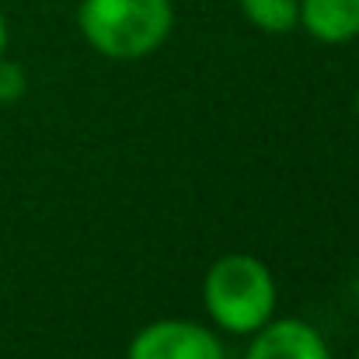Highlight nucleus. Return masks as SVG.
I'll list each match as a JSON object with an SVG mask.
<instances>
[{"label":"nucleus","instance_id":"nucleus-7","mask_svg":"<svg viewBox=\"0 0 359 359\" xmlns=\"http://www.w3.org/2000/svg\"><path fill=\"white\" fill-rule=\"evenodd\" d=\"M28 95V74L21 63L0 56V105H14Z\"/></svg>","mask_w":359,"mask_h":359},{"label":"nucleus","instance_id":"nucleus-4","mask_svg":"<svg viewBox=\"0 0 359 359\" xmlns=\"http://www.w3.org/2000/svg\"><path fill=\"white\" fill-rule=\"evenodd\" d=\"M241 359H332L325 335L300 318H272L265 321Z\"/></svg>","mask_w":359,"mask_h":359},{"label":"nucleus","instance_id":"nucleus-9","mask_svg":"<svg viewBox=\"0 0 359 359\" xmlns=\"http://www.w3.org/2000/svg\"><path fill=\"white\" fill-rule=\"evenodd\" d=\"M356 119H359V91H356Z\"/></svg>","mask_w":359,"mask_h":359},{"label":"nucleus","instance_id":"nucleus-1","mask_svg":"<svg viewBox=\"0 0 359 359\" xmlns=\"http://www.w3.org/2000/svg\"><path fill=\"white\" fill-rule=\"evenodd\" d=\"M77 28L105 60L154 56L175 28L171 0H81Z\"/></svg>","mask_w":359,"mask_h":359},{"label":"nucleus","instance_id":"nucleus-6","mask_svg":"<svg viewBox=\"0 0 359 359\" xmlns=\"http://www.w3.org/2000/svg\"><path fill=\"white\" fill-rule=\"evenodd\" d=\"M241 14L265 35H286L300 25V4L297 0H238Z\"/></svg>","mask_w":359,"mask_h":359},{"label":"nucleus","instance_id":"nucleus-2","mask_svg":"<svg viewBox=\"0 0 359 359\" xmlns=\"http://www.w3.org/2000/svg\"><path fill=\"white\" fill-rule=\"evenodd\" d=\"M276 276L255 255H224L203 276V307L220 332L255 335L265 321L276 318Z\"/></svg>","mask_w":359,"mask_h":359},{"label":"nucleus","instance_id":"nucleus-8","mask_svg":"<svg viewBox=\"0 0 359 359\" xmlns=\"http://www.w3.org/2000/svg\"><path fill=\"white\" fill-rule=\"evenodd\" d=\"M7 39H11V32H7V18H4V11H0V56L7 53Z\"/></svg>","mask_w":359,"mask_h":359},{"label":"nucleus","instance_id":"nucleus-5","mask_svg":"<svg viewBox=\"0 0 359 359\" xmlns=\"http://www.w3.org/2000/svg\"><path fill=\"white\" fill-rule=\"evenodd\" d=\"M300 28L321 46H346L359 39V0H297Z\"/></svg>","mask_w":359,"mask_h":359},{"label":"nucleus","instance_id":"nucleus-10","mask_svg":"<svg viewBox=\"0 0 359 359\" xmlns=\"http://www.w3.org/2000/svg\"><path fill=\"white\" fill-rule=\"evenodd\" d=\"M356 359H359V353H356Z\"/></svg>","mask_w":359,"mask_h":359},{"label":"nucleus","instance_id":"nucleus-3","mask_svg":"<svg viewBox=\"0 0 359 359\" xmlns=\"http://www.w3.org/2000/svg\"><path fill=\"white\" fill-rule=\"evenodd\" d=\"M126 359H227V349L220 335L199 321L161 318L129 339Z\"/></svg>","mask_w":359,"mask_h":359}]
</instances>
